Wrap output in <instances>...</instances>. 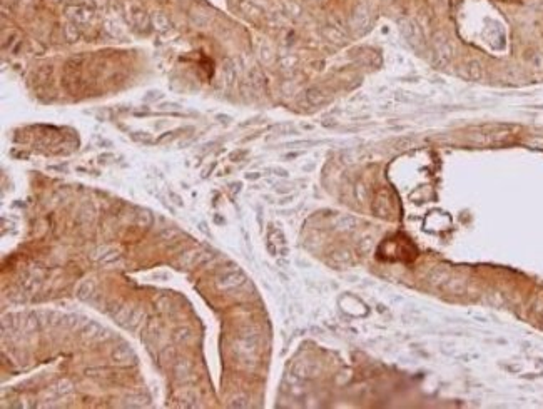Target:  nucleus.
<instances>
[{"instance_id": "2", "label": "nucleus", "mask_w": 543, "mask_h": 409, "mask_svg": "<svg viewBox=\"0 0 543 409\" xmlns=\"http://www.w3.org/2000/svg\"><path fill=\"white\" fill-rule=\"evenodd\" d=\"M543 65V55L542 53H535L533 55V67L535 69H542Z\"/></svg>"}, {"instance_id": "1", "label": "nucleus", "mask_w": 543, "mask_h": 409, "mask_svg": "<svg viewBox=\"0 0 543 409\" xmlns=\"http://www.w3.org/2000/svg\"><path fill=\"white\" fill-rule=\"evenodd\" d=\"M468 72H470V77L471 78H480V77H482V67H480L478 62H470V65H468Z\"/></svg>"}]
</instances>
